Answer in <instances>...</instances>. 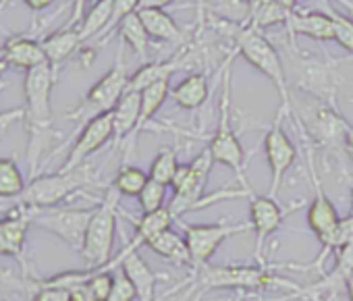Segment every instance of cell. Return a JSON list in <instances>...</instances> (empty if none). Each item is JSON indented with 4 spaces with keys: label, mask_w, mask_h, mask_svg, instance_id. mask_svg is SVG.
<instances>
[{
    "label": "cell",
    "mask_w": 353,
    "mask_h": 301,
    "mask_svg": "<svg viewBox=\"0 0 353 301\" xmlns=\"http://www.w3.org/2000/svg\"><path fill=\"white\" fill-rule=\"evenodd\" d=\"M57 83V69L50 63H44L26 73L23 94V121L30 133L28 143V160H30V177L36 179L40 158L44 154V145L52 129V90Z\"/></svg>",
    "instance_id": "cell-1"
},
{
    "label": "cell",
    "mask_w": 353,
    "mask_h": 301,
    "mask_svg": "<svg viewBox=\"0 0 353 301\" xmlns=\"http://www.w3.org/2000/svg\"><path fill=\"white\" fill-rule=\"evenodd\" d=\"M208 149L214 158V165H225L227 169H231L243 189L252 196V189L248 187L245 179V152L237 133L231 127V61L225 63L223 92L219 102V127L208 143Z\"/></svg>",
    "instance_id": "cell-2"
},
{
    "label": "cell",
    "mask_w": 353,
    "mask_h": 301,
    "mask_svg": "<svg viewBox=\"0 0 353 301\" xmlns=\"http://www.w3.org/2000/svg\"><path fill=\"white\" fill-rule=\"evenodd\" d=\"M237 50L254 69H258L264 77H268V81L279 92L281 110L285 114H291L293 108H291V94H289V85H287L285 67H283L281 54L272 46V42L268 38H264L260 30L250 25V28L239 30V34H237Z\"/></svg>",
    "instance_id": "cell-3"
},
{
    "label": "cell",
    "mask_w": 353,
    "mask_h": 301,
    "mask_svg": "<svg viewBox=\"0 0 353 301\" xmlns=\"http://www.w3.org/2000/svg\"><path fill=\"white\" fill-rule=\"evenodd\" d=\"M88 185H96V177L85 165L75 171L40 175L28 183L26 191L17 198L15 204H23L30 208H57L61 202L79 194Z\"/></svg>",
    "instance_id": "cell-4"
},
{
    "label": "cell",
    "mask_w": 353,
    "mask_h": 301,
    "mask_svg": "<svg viewBox=\"0 0 353 301\" xmlns=\"http://www.w3.org/2000/svg\"><path fill=\"white\" fill-rule=\"evenodd\" d=\"M119 194L108 187L102 202L96 206L92 220L85 231L81 256L88 262L90 268H106L110 266L112 249H114V237H117V220H119Z\"/></svg>",
    "instance_id": "cell-5"
},
{
    "label": "cell",
    "mask_w": 353,
    "mask_h": 301,
    "mask_svg": "<svg viewBox=\"0 0 353 301\" xmlns=\"http://www.w3.org/2000/svg\"><path fill=\"white\" fill-rule=\"evenodd\" d=\"M200 282L208 289H233V291H262V289H289L299 287L287 278L272 274L264 264H227L204 266L200 270Z\"/></svg>",
    "instance_id": "cell-6"
},
{
    "label": "cell",
    "mask_w": 353,
    "mask_h": 301,
    "mask_svg": "<svg viewBox=\"0 0 353 301\" xmlns=\"http://www.w3.org/2000/svg\"><path fill=\"white\" fill-rule=\"evenodd\" d=\"M127 85H129V75H127V67H125V59H123V44H121L119 56H117L114 65L110 67V71L106 75H102L90 87L83 102L73 112H69L67 118L85 125L96 116L112 112L117 108V104L121 102V98L127 94Z\"/></svg>",
    "instance_id": "cell-7"
},
{
    "label": "cell",
    "mask_w": 353,
    "mask_h": 301,
    "mask_svg": "<svg viewBox=\"0 0 353 301\" xmlns=\"http://www.w3.org/2000/svg\"><path fill=\"white\" fill-rule=\"evenodd\" d=\"M212 167H214V158L208 147H204L190 165L179 167V171L174 175V181L170 185L174 194L168 204L174 218L190 210H196L200 206H206L204 191H206Z\"/></svg>",
    "instance_id": "cell-8"
},
{
    "label": "cell",
    "mask_w": 353,
    "mask_h": 301,
    "mask_svg": "<svg viewBox=\"0 0 353 301\" xmlns=\"http://www.w3.org/2000/svg\"><path fill=\"white\" fill-rule=\"evenodd\" d=\"M96 208H32V225L59 237L71 249L81 251L88 225Z\"/></svg>",
    "instance_id": "cell-9"
},
{
    "label": "cell",
    "mask_w": 353,
    "mask_h": 301,
    "mask_svg": "<svg viewBox=\"0 0 353 301\" xmlns=\"http://www.w3.org/2000/svg\"><path fill=\"white\" fill-rule=\"evenodd\" d=\"M250 222L229 225V222H214V225H185L183 235L192 256V268L202 270L208 266L210 258L219 251V247L233 235L250 231Z\"/></svg>",
    "instance_id": "cell-10"
},
{
    "label": "cell",
    "mask_w": 353,
    "mask_h": 301,
    "mask_svg": "<svg viewBox=\"0 0 353 301\" xmlns=\"http://www.w3.org/2000/svg\"><path fill=\"white\" fill-rule=\"evenodd\" d=\"M283 116L285 112L279 108V114L272 127L264 135V154H266V163L270 171V189H268L270 198H276V194L283 187L285 175L297 160V147L293 145V141L283 129Z\"/></svg>",
    "instance_id": "cell-11"
},
{
    "label": "cell",
    "mask_w": 353,
    "mask_h": 301,
    "mask_svg": "<svg viewBox=\"0 0 353 301\" xmlns=\"http://www.w3.org/2000/svg\"><path fill=\"white\" fill-rule=\"evenodd\" d=\"M110 139H114V125H112V112L92 118L81 127L79 137L75 139L71 152L61 167V171H75L85 165L90 156H94L100 147H104Z\"/></svg>",
    "instance_id": "cell-12"
},
{
    "label": "cell",
    "mask_w": 353,
    "mask_h": 301,
    "mask_svg": "<svg viewBox=\"0 0 353 301\" xmlns=\"http://www.w3.org/2000/svg\"><path fill=\"white\" fill-rule=\"evenodd\" d=\"M285 212L270 196H252L250 200V227L256 235V258L264 264V243L283 225Z\"/></svg>",
    "instance_id": "cell-13"
},
{
    "label": "cell",
    "mask_w": 353,
    "mask_h": 301,
    "mask_svg": "<svg viewBox=\"0 0 353 301\" xmlns=\"http://www.w3.org/2000/svg\"><path fill=\"white\" fill-rule=\"evenodd\" d=\"M32 225V208L17 204L0 218V256L19 258L23 256L28 231Z\"/></svg>",
    "instance_id": "cell-14"
},
{
    "label": "cell",
    "mask_w": 353,
    "mask_h": 301,
    "mask_svg": "<svg viewBox=\"0 0 353 301\" xmlns=\"http://www.w3.org/2000/svg\"><path fill=\"white\" fill-rule=\"evenodd\" d=\"M121 272L131 280L135 287L139 301H154L156 293V274L148 266V262L137 253V245L131 241L121 253Z\"/></svg>",
    "instance_id": "cell-15"
},
{
    "label": "cell",
    "mask_w": 353,
    "mask_h": 301,
    "mask_svg": "<svg viewBox=\"0 0 353 301\" xmlns=\"http://www.w3.org/2000/svg\"><path fill=\"white\" fill-rule=\"evenodd\" d=\"M3 63L7 67H15V69H23L26 73L48 63L46 61V54H44V48H42V42L34 40V38H28V36H13L5 42L3 50Z\"/></svg>",
    "instance_id": "cell-16"
},
{
    "label": "cell",
    "mask_w": 353,
    "mask_h": 301,
    "mask_svg": "<svg viewBox=\"0 0 353 301\" xmlns=\"http://www.w3.org/2000/svg\"><path fill=\"white\" fill-rule=\"evenodd\" d=\"M287 28L291 36H305L316 42H334V23L324 11H293L287 21Z\"/></svg>",
    "instance_id": "cell-17"
},
{
    "label": "cell",
    "mask_w": 353,
    "mask_h": 301,
    "mask_svg": "<svg viewBox=\"0 0 353 301\" xmlns=\"http://www.w3.org/2000/svg\"><path fill=\"white\" fill-rule=\"evenodd\" d=\"M42 42V48H44V54H46V61L59 69L65 61H69L79 48H81V38H79V32L77 28H63L50 36H46Z\"/></svg>",
    "instance_id": "cell-18"
},
{
    "label": "cell",
    "mask_w": 353,
    "mask_h": 301,
    "mask_svg": "<svg viewBox=\"0 0 353 301\" xmlns=\"http://www.w3.org/2000/svg\"><path fill=\"white\" fill-rule=\"evenodd\" d=\"M148 36L158 42L166 44H181L183 42V32L176 25V21L162 9H141L137 11Z\"/></svg>",
    "instance_id": "cell-19"
},
{
    "label": "cell",
    "mask_w": 353,
    "mask_h": 301,
    "mask_svg": "<svg viewBox=\"0 0 353 301\" xmlns=\"http://www.w3.org/2000/svg\"><path fill=\"white\" fill-rule=\"evenodd\" d=\"M145 247H150L154 253H158L160 258H164L176 266H192V256H190L185 235L176 233L172 229H166L160 235H156L152 241L145 243Z\"/></svg>",
    "instance_id": "cell-20"
},
{
    "label": "cell",
    "mask_w": 353,
    "mask_h": 301,
    "mask_svg": "<svg viewBox=\"0 0 353 301\" xmlns=\"http://www.w3.org/2000/svg\"><path fill=\"white\" fill-rule=\"evenodd\" d=\"M208 94H210V87H208L206 75L192 73L172 87L170 98L183 110H198L208 100Z\"/></svg>",
    "instance_id": "cell-21"
},
{
    "label": "cell",
    "mask_w": 353,
    "mask_h": 301,
    "mask_svg": "<svg viewBox=\"0 0 353 301\" xmlns=\"http://www.w3.org/2000/svg\"><path fill=\"white\" fill-rule=\"evenodd\" d=\"M139 110H141V96L139 92H127L117 108L112 110V125H114V143H121L129 135L135 133L139 123Z\"/></svg>",
    "instance_id": "cell-22"
},
{
    "label": "cell",
    "mask_w": 353,
    "mask_h": 301,
    "mask_svg": "<svg viewBox=\"0 0 353 301\" xmlns=\"http://www.w3.org/2000/svg\"><path fill=\"white\" fill-rule=\"evenodd\" d=\"M181 69V61L170 59V61H154V63H143L131 77H129V85L127 92H143L145 87L160 83V81H168L172 73H176Z\"/></svg>",
    "instance_id": "cell-23"
},
{
    "label": "cell",
    "mask_w": 353,
    "mask_h": 301,
    "mask_svg": "<svg viewBox=\"0 0 353 301\" xmlns=\"http://www.w3.org/2000/svg\"><path fill=\"white\" fill-rule=\"evenodd\" d=\"M117 34L121 38V44H127L143 63L148 59V52H150V44H152V38L148 36L141 19L137 13H131L129 17H125L119 28H117Z\"/></svg>",
    "instance_id": "cell-24"
},
{
    "label": "cell",
    "mask_w": 353,
    "mask_h": 301,
    "mask_svg": "<svg viewBox=\"0 0 353 301\" xmlns=\"http://www.w3.org/2000/svg\"><path fill=\"white\" fill-rule=\"evenodd\" d=\"M112 7L114 3L112 0H98L90 7V11L83 15L77 32H79V38L81 42H88L92 38H98V36H104L110 19H112Z\"/></svg>",
    "instance_id": "cell-25"
},
{
    "label": "cell",
    "mask_w": 353,
    "mask_h": 301,
    "mask_svg": "<svg viewBox=\"0 0 353 301\" xmlns=\"http://www.w3.org/2000/svg\"><path fill=\"white\" fill-rule=\"evenodd\" d=\"M174 220V214L170 212V208H162L158 212H150V214H141V218L135 220V235H133V243L137 247L145 245L148 241H152L156 235H160L162 231L170 229Z\"/></svg>",
    "instance_id": "cell-26"
},
{
    "label": "cell",
    "mask_w": 353,
    "mask_h": 301,
    "mask_svg": "<svg viewBox=\"0 0 353 301\" xmlns=\"http://www.w3.org/2000/svg\"><path fill=\"white\" fill-rule=\"evenodd\" d=\"M28 183L15 158L0 156V200L17 202V198L26 191Z\"/></svg>",
    "instance_id": "cell-27"
},
{
    "label": "cell",
    "mask_w": 353,
    "mask_h": 301,
    "mask_svg": "<svg viewBox=\"0 0 353 301\" xmlns=\"http://www.w3.org/2000/svg\"><path fill=\"white\" fill-rule=\"evenodd\" d=\"M170 92H172V87L168 85V81L154 83V85L145 87L143 92H139V96H141V110H139V123H137V129H135L133 135H137L156 116V112L162 108V104L166 102Z\"/></svg>",
    "instance_id": "cell-28"
},
{
    "label": "cell",
    "mask_w": 353,
    "mask_h": 301,
    "mask_svg": "<svg viewBox=\"0 0 353 301\" xmlns=\"http://www.w3.org/2000/svg\"><path fill=\"white\" fill-rule=\"evenodd\" d=\"M179 158H176V149L174 147H162L160 152L156 154V158L152 160L150 165V171H148V177L156 183H162V185H172L174 181V175L179 171Z\"/></svg>",
    "instance_id": "cell-29"
},
{
    "label": "cell",
    "mask_w": 353,
    "mask_h": 301,
    "mask_svg": "<svg viewBox=\"0 0 353 301\" xmlns=\"http://www.w3.org/2000/svg\"><path fill=\"white\" fill-rule=\"evenodd\" d=\"M150 181L148 173H143L139 167H131L125 165L112 179L110 187L119 194V196H127V198H137L141 194V189L145 187V183Z\"/></svg>",
    "instance_id": "cell-30"
},
{
    "label": "cell",
    "mask_w": 353,
    "mask_h": 301,
    "mask_svg": "<svg viewBox=\"0 0 353 301\" xmlns=\"http://www.w3.org/2000/svg\"><path fill=\"white\" fill-rule=\"evenodd\" d=\"M293 11L285 9L279 0H264L260 5V9L252 15V28L256 30H266V28H272V25H279V23H285L289 21Z\"/></svg>",
    "instance_id": "cell-31"
},
{
    "label": "cell",
    "mask_w": 353,
    "mask_h": 301,
    "mask_svg": "<svg viewBox=\"0 0 353 301\" xmlns=\"http://www.w3.org/2000/svg\"><path fill=\"white\" fill-rule=\"evenodd\" d=\"M334 23V42L347 50L349 54H353V19L349 15H341L339 11H334L330 5H324L322 9Z\"/></svg>",
    "instance_id": "cell-32"
},
{
    "label": "cell",
    "mask_w": 353,
    "mask_h": 301,
    "mask_svg": "<svg viewBox=\"0 0 353 301\" xmlns=\"http://www.w3.org/2000/svg\"><path fill=\"white\" fill-rule=\"evenodd\" d=\"M137 202H139V208L143 214H150V212H158L164 206L166 202V185L162 183H156V181H148L145 187L141 189V194L137 196Z\"/></svg>",
    "instance_id": "cell-33"
},
{
    "label": "cell",
    "mask_w": 353,
    "mask_h": 301,
    "mask_svg": "<svg viewBox=\"0 0 353 301\" xmlns=\"http://www.w3.org/2000/svg\"><path fill=\"white\" fill-rule=\"evenodd\" d=\"M135 299H137V293L131 280L123 272H114V284L106 301H135Z\"/></svg>",
    "instance_id": "cell-34"
},
{
    "label": "cell",
    "mask_w": 353,
    "mask_h": 301,
    "mask_svg": "<svg viewBox=\"0 0 353 301\" xmlns=\"http://www.w3.org/2000/svg\"><path fill=\"white\" fill-rule=\"evenodd\" d=\"M112 3H114V7H112V19H110V23H108L104 36H106L108 32L117 30L119 23H121L125 17H129L131 13H137V7H139V0H112Z\"/></svg>",
    "instance_id": "cell-35"
},
{
    "label": "cell",
    "mask_w": 353,
    "mask_h": 301,
    "mask_svg": "<svg viewBox=\"0 0 353 301\" xmlns=\"http://www.w3.org/2000/svg\"><path fill=\"white\" fill-rule=\"evenodd\" d=\"M32 301H69V291L61 287H48L36 282V291L32 293Z\"/></svg>",
    "instance_id": "cell-36"
},
{
    "label": "cell",
    "mask_w": 353,
    "mask_h": 301,
    "mask_svg": "<svg viewBox=\"0 0 353 301\" xmlns=\"http://www.w3.org/2000/svg\"><path fill=\"white\" fill-rule=\"evenodd\" d=\"M90 5V0H73V9H71V17L67 21L65 28H79L83 15H85V7Z\"/></svg>",
    "instance_id": "cell-37"
},
{
    "label": "cell",
    "mask_w": 353,
    "mask_h": 301,
    "mask_svg": "<svg viewBox=\"0 0 353 301\" xmlns=\"http://www.w3.org/2000/svg\"><path fill=\"white\" fill-rule=\"evenodd\" d=\"M69 301H98V299H96V295L92 293V289L88 287V282H85V284L73 287V289L69 291Z\"/></svg>",
    "instance_id": "cell-38"
},
{
    "label": "cell",
    "mask_w": 353,
    "mask_h": 301,
    "mask_svg": "<svg viewBox=\"0 0 353 301\" xmlns=\"http://www.w3.org/2000/svg\"><path fill=\"white\" fill-rule=\"evenodd\" d=\"M21 118H23V108H15L11 112H3V114H0V131H5L11 123L21 121Z\"/></svg>",
    "instance_id": "cell-39"
},
{
    "label": "cell",
    "mask_w": 353,
    "mask_h": 301,
    "mask_svg": "<svg viewBox=\"0 0 353 301\" xmlns=\"http://www.w3.org/2000/svg\"><path fill=\"white\" fill-rule=\"evenodd\" d=\"M172 3L174 0H139L137 11H141V9H162L164 11V7H168Z\"/></svg>",
    "instance_id": "cell-40"
},
{
    "label": "cell",
    "mask_w": 353,
    "mask_h": 301,
    "mask_svg": "<svg viewBox=\"0 0 353 301\" xmlns=\"http://www.w3.org/2000/svg\"><path fill=\"white\" fill-rule=\"evenodd\" d=\"M23 3L28 5V9L40 13V11H44V9H48V7L54 3V0H23Z\"/></svg>",
    "instance_id": "cell-41"
},
{
    "label": "cell",
    "mask_w": 353,
    "mask_h": 301,
    "mask_svg": "<svg viewBox=\"0 0 353 301\" xmlns=\"http://www.w3.org/2000/svg\"><path fill=\"white\" fill-rule=\"evenodd\" d=\"M345 149L349 152V156L353 158V127H349L347 137H345Z\"/></svg>",
    "instance_id": "cell-42"
},
{
    "label": "cell",
    "mask_w": 353,
    "mask_h": 301,
    "mask_svg": "<svg viewBox=\"0 0 353 301\" xmlns=\"http://www.w3.org/2000/svg\"><path fill=\"white\" fill-rule=\"evenodd\" d=\"M345 289H347V297H349V301H353V272L347 276V280H345Z\"/></svg>",
    "instance_id": "cell-43"
},
{
    "label": "cell",
    "mask_w": 353,
    "mask_h": 301,
    "mask_svg": "<svg viewBox=\"0 0 353 301\" xmlns=\"http://www.w3.org/2000/svg\"><path fill=\"white\" fill-rule=\"evenodd\" d=\"M262 3H264V0H245V5H248V9H250V15H254V13L260 9Z\"/></svg>",
    "instance_id": "cell-44"
},
{
    "label": "cell",
    "mask_w": 353,
    "mask_h": 301,
    "mask_svg": "<svg viewBox=\"0 0 353 301\" xmlns=\"http://www.w3.org/2000/svg\"><path fill=\"white\" fill-rule=\"evenodd\" d=\"M339 5H343L345 7V11L349 13V17L353 19V0H336Z\"/></svg>",
    "instance_id": "cell-45"
},
{
    "label": "cell",
    "mask_w": 353,
    "mask_h": 301,
    "mask_svg": "<svg viewBox=\"0 0 353 301\" xmlns=\"http://www.w3.org/2000/svg\"><path fill=\"white\" fill-rule=\"evenodd\" d=\"M9 3H11V0H0V11H5Z\"/></svg>",
    "instance_id": "cell-46"
},
{
    "label": "cell",
    "mask_w": 353,
    "mask_h": 301,
    "mask_svg": "<svg viewBox=\"0 0 353 301\" xmlns=\"http://www.w3.org/2000/svg\"><path fill=\"white\" fill-rule=\"evenodd\" d=\"M7 65L3 63V54H0V75H3V69H5Z\"/></svg>",
    "instance_id": "cell-47"
},
{
    "label": "cell",
    "mask_w": 353,
    "mask_h": 301,
    "mask_svg": "<svg viewBox=\"0 0 353 301\" xmlns=\"http://www.w3.org/2000/svg\"><path fill=\"white\" fill-rule=\"evenodd\" d=\"M3 90H5V81H3V75H0V94H3Z\"/></svg>",
    "instance_id": "cell-48"
},
{
    "label": "cell",
    "mask_w": 353,
    "mask_h": 301,
    "mask_svg": "<svg viewBox=\"0 0 353 301\" xmlns=\"http://www.w3.org/2000/svg\"><path fill=\"white\" fill-rule=\"evenodd\" d=\"M351 214H353V189H351Z\"/></svg>",
    "instance_id": "cell-49"
},
{
    "label": "cell",
    "mask_w": 353,
    "mask_h": 301,
    "mask_svg": "<svg viewBox=\"0 0 353 301\" xmlns=\"http://www.w3.org/2000/svg\"><path fill=\"white\" fill-rule=\"evenodd\" d=\"M0 276H7V272H5V270H0Z\"/></svg>",
    "instance_id": "cell-50"
},
{
    "label": "cell",
    "mask_w": 353,
    "mask_h": 301,
    "mask_svg": "<svg viewBox=\"0 0 353 301\" xmlns=\"http://www.w3.org/2000/svg\"><path fill=\"white\" fill-rule=\"evenodd\" d=\"M3 133H5V131H0V137H3Z\"/></svg>",
    "instance_id": "cell-51"
},
{
    "label": "cell",
    "mask_w": 353,
    "mask_h": 301,
    "mask_svg": "<svg viewBox=\"0 0 353 301\" xmlns=\"http://www.w3.org/2000/svg\"><path fill=\"white\" fill-rule=\"evenodd\" d=\"M94 3H98V0H94Z\"/></svg>",
    "instance_id": "cell-52"
}]
</instances>
